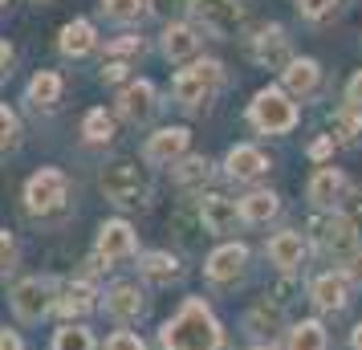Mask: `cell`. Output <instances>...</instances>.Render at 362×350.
Instances as JSON below:
<instances>
[{
  "mask_svg": "<svg viewBox=\"0 0 362 350\" xmlns=\"http://www.w3.org/2000/svg\"><path fill=\"white\" fill-rule=\"evenodd\" d=\"M159 342H163V350H216L220 346V322L199 298H187L180 314L159 330Z\"/></svg>",
  "mask_w": 362,
  "mask_h": 350,
  "instance_id": "1",
  "label": "cell"
},
{
  "mask_svg": "<svg viewBox=\"0 0 362 350\" xmlns=\"http://www.w3.org/2000/svg\"><path fill=\"white\" fill-rule=\"evenodd\" d=\"M102 192H106V200L122 204V208H139V204L151 200V175L147 167L131 163V159H115V163L102 167Z\"/></svg>",
  "mask_w": 362,
  "mask_h": 350,
  "instance_id": "2",
  "label": "cell"
},
{
  "mask_svg": "<svg viewBox=\"0 0 362 350\" xmlns=\"http://www.w3.org/2000/svg\"><path fill=\"white\" fill-rule=\"evenodd\" d=\"M220 82H224V66L220 62H196V66H187L175 74L171 94H175V102H180L183 110H204L216 98Z\"/></svg>",
  "mask_w": 362,
  "mask_h": 350,
  "instance_id": "3",
  "label": "cell"
},
{
  "mask_svg": "<svg viewBox=\"0 0 362 350\" xmlns=\"http://www.w3.org/2000/svg\"><path fill=\"white\" fill-rule=\"evenodd\" d=\"M248 118H252V127L264 134H285L297 127V106L289 102V94L285 90H277V86H264L261 94L252 98V106H248Z\"/></svg>",
  "mask_w": 362,
  "mask_h": 350,
  "instance_id": "4",
  "label": "cell"
},
{
  "mask_svg": "<svg viewBox=\"0 0 362 350\" xmlns=\"http://www.w3.org/2000/svg\"><path fill=\"white\" fill-rule=\"evenodd\" d=\"M66 175L62 171H53V167H41L33 180L25 184V204H29V212H53V208H62L66 204Z\"/></svg>",
  "mask_w": 362,
  "mask_h": 350,
  "instance_id": "5",
  "label": "cell"
},
{
  "mask_svg": "<svg viewBox=\"0 0 362 350\" xmlns=\"http://www.w3.org/2000/svg\"><path fill=\"white\" fill-rule=\"evenodd\" d=\"M192 13L196 21L216 37H228L240 29V21H245V8H240V0H192Z\"/></svg>",
  "mask_w": 362,
  "mask_h": 350,
  "instance_id": "6",
  "label": "cell"
},
{
  "mask_svg": "<svg viewBox=\"0 0 362 350\" xmlns=\"http://www.w3.org/2000/svg\"><path fill=\"white\" fill-rule=\"evenodd\" d=\"M252 57H257L264 69H285V66H289V62H293V49H289L285 29H281V25L261 29V33L252 37Z\"/></svg>",
  "mask_w": 362,
  "mask_h": 350,
  "instance_id": "7",
  "label": "cell"
},
{
  "mask_svg": "<svg viewBox=\"0 0 362 350\" xmlns=\"http://www.w3.org/2000/svg\"><path fill=\"white\" fill-rule=\"evenodd\" d=\"M49 298H53V285L41 281V277H29V281H21L13 289V310L25 322H37V317L49 310Z\"/></svg>",
  "mask_w": 362,
  "mask_h": 350,
  "instance_id": "8",
  "label": "cell"
},
{
  "mask_svg": "<svg viewBox=\"0 0 362 350\" xmlns=\"http://www.w3.org/2000/svg\"><path fill=\"white\" fill-rule=\"evenodd\" d=\"M134 252V228L127 220H110V224H102L98 233V261H122V257H131Z\"/></svg>",
  "mask_w": 362,
  "mask_h": 350,
  "instance_id": "9",
  "label": "cell"
},
{
  "mask_svg": "<svg viewBox=\"0 0 362 350\" xmlns=\"http://www.w3.org/2000/svg\"><path fill=\"white\" fill-rule=\"evenodd\" d=\"M322 245H326V252H334V261H350L358 252V233L346 216H329L322 224Z\"/></svg>",
  "mask_w": 362,
  "mask_h": 350,
  "instance_id": "10",
  "label": "cell"
},
{
  "mask_svg": "<svg viewBox=\"0 0 362 350\" xmlns=\"http://www.w3.org/2000/svg\"><path fill=\"white\" fill-rule=\"evenodd\" d=\"M199 220H204L208 233H232L240 224V208L228 196H204L199 200Z\"/></svg>",
  "mask_w": 362,
  "mask_h": 350,
  "instance_id": "11",
  "label": "cell"
},
{
  "mask_svg": "<svg viewBox=\"0 0 362 350\" xmlns=\"http://www.w3.org/2000/svg\"><path fill=\"white\" fill-rule=\"evenodd\" d=\"M118 115L127 122H147L155 115V86L151 82H131L118 94Z\"/></svg>",
  "mask_w": 362,
  "mask_h": 350,
  "instance_id": "12",
  "label": "cell"
},
{
  "mask_svg": "<svg viewBox=\"0 0 362 350\" xmlns=\"http://www.w3.org/2000/svg\"><path fill=\"white\" fill-rule=\"evenodd\" d=\"M183 151H187V131L183 127H167V131L151 134L143 155H147V163H175Z\"/></svg>",
  "mask_w": 362,
  "mask_h": 350,
  "instance_id": "13",
  "label": "cell"
},
{
  "mask_svg": "<svg viewBox=\"0 0 362 350\" xmlns=\"http://www.w3.org/2000/svg\"><path fill=\"white\" fill-rule=\"evenodd\" d=\"M245 261H248V252L245 245H224V249H216L212 257H208V277L212 281H236L240 273H245Z\"/></svg>",
  "mask_w": 362,
  "mask_h": 350,
  "instance_id": "14",
  "label": "cell"
},
{
  "mask_svg": "<svg viewBox=\"0 0 362 350\" xmlns=\"http://www.w3.org/2000/svg\"><path fill=\"white\" fill-rule=\"evenodd\" d=\"M281 78H285V90H289L293 98H305V94H313V86L322 78V66H317L313 57H293L289 66L281 69Z\"/></svg>",
  "mask_w": 362,
  "mask_h": 350,
  "instance_id": "15",
  "label": "cell"
},
{
  "mask_svg": "<svg viewBox=\"0 0 362 350\" xmlns=\"http://www.w3.org/2000/svg\"><path fill=\"white\" fill-rule=\"evenodd\" d=\"M224 167H228L232 180H257V175H264L269 171V159H264L257 147H248V143H240V147L228 151V159H224Z\"/></svg>",
  "mask_w": 362,
  "mask_h": 350,
  "instance_id": "16",
  "label": "cell"
},
{
  "mask_svg": "<svg viewBox=\"0 0 362 350\" xmlns=\"http://www.w3.org/2000/svg\"><path fill=\"white\" fill-rule=\"evenodd\" d=\"M199 53V29L192 25H167L163 29V57L167 62H187Z\"/></svg>",
  "mask_w": 362,
  "mask_h": 350,
  "instance_id": "17",
  "label": "cell"
},
{
  "mask_svg": "<svg viewBox=\"0 0 362 350\" xmlns=\"http://www.w3.org/2000/svg\"><path fill=\"white\" fill-rule=\"evenodd\" d=\"M269 261L277 269H297L301 261H305V240H301V233H277L273 240H269Z\"/></svg>",
  "mask_w": 362,
  "mask_h": 350,
  "instance_id": "18",
  "label": "cell"
},
{
  "mask_svg": "<svg viewBox=\"0 0 362 350\" xmlns=\"http://www.w3.org/2000/svg\"><path fill=\"white\" fill-rule=\"evenodd\" d=\"M342 187H346L342 171H338V167H322V171H313L310 187H305V196H310L317 208H329V204L342 196Z\"/></svg>",
  "mask_w": 362,
  "mask_h": 350,
  "instance_id": "19",
  "label": "cell"
},
{
  "mask_svg": "<svg viewBox=\"0 0 362 350\" xmlns=\"http://www.w3.org/2000/svg\"><path fill=\"white\" fill-rule=\"evenodd\" d=\"M106 314L118 317V322L139 317V314H143V293H139L134 285H115V289L106 293Z\"/></svg>",
  "mask_w": 362,
  "mask_h": 350,
  "instance_id": "20",
  "label": "cell"
},
{
  "mask_svg": "<svg viewBox=\"0 0 362 350\" xmlns=\"http://www.w3.org/2000/svg\"><path fill=\"white\" fill-rule=\"evenodd\" d=\"M346 293H350V281L342 273H326L313 281V305H322V310H342Z\"/></svg>",
  "mask_w": 362,
  "mask_h": 350,
  "instance_id": "21",
  "label": "cell"
},
{
  "mask_svg": "<svg viewBox=\"0 0 362 350\" xmlns=\"http://www.w3.org/2000/svg\"><path fill=\"white\" fill-rule=\"evenodd\" d=\"M94 41L98 37H94V25L90 21H69L66 29H62V41L57 45H62L66 57H86V53L94 49Z\"/></svg>",
  "mask_w": 362,
  "mask_h": 350,
  "instance_id": "22",
  "label": "cell"
},
{
  "mask_svg": "<svg viewBox=\"0 0 362 350\" xmlns=\"http://www.w3.org/2000/svg\"><path fill=\"white\" fill-rule=\"evenodd\" d=\"M277 212H281V200L273 192H248L245 200H240V220H248V224H264Z\"/></svg>",
  "mask_w": 362,
  "mask_h": 350,
  "instance_id": "23",
  "label": "cell"
},
{
  "mask_svg": "<svg viewBox=\"0 0 362 350\" xmlns=\"http://www.w3.org/2000/svg\"><path fill=\"white\" fill-rule=\"evenodd\" d=\"M90 310H94V289L86 281L69 285L66 293L57 298V314H66V317H82V314H90Z\"/></svg>",
  "mask_w": 362,
  "mask_h": 350,
  "instance_id": "24",
  "label": "cell"
},
{
  "mask_svg": "<svg viewBox=\"0 0 362 350\" xmlns=\"http://www.w3.org/2000/svg\"><path fill=\"white\" fill-rule=\"evenodd\" d=\"M139 269H143V277H147V281H159V285H167V281H175V277H180V261H175L171 252H147Z\"/></svg>",
  "mask_w": 362,
  "mask_h": 350,
  "instance_id": "25",
  "label": "cell"
},
{
  "mask_svg": "<svg viewBox=\"0 0 362 350\" xmlns=\"http://www.w3.org/2000/svg\"><path fill=\"white\" fill-rule=\"evenodd\" d=\"M57 98H62V78H57L53 69L33 74V82H29V102H33V106H53Z\"/></svg>",
  "mask_w": 362,
  "mask_h": 350,
  "instance_id": "26",
  "label": "cell"
},
{
  "mask_svg": "<svg viewBox=\"0 0 362 350\" xmlns=\"http://www.w3.org/2000/svg\"><path fill=\"white\" fill-rule=\"evenodd\" d=\"M289 350H326V326L322 322H297L289 330Z\"/></svg>",
  "mask_w": 362,
  "mask_h": 350,
  "instance_id": "27",
  "label": "cell"
},
{
  "mask_svg": "<svg viewBox=\"0 0 362 350\" xmlns=\"http://www.w3.org/2000/svg\"><path fill=\"white\" fill-rule=\"evenodd\" d=\"M281 326V305H269V301H261V305H252L245 317V330L248 334H273Z\"/></svg>",
  "mask_w": 362,
  "mask_h": 350,
  "instance_id": "28",
  "label": "cell"
},
{
  "mask_svg": "<svg viewBox=\"0 0 362 350\" xmlns=\"http://www.w3.org/2000/svg\"><path fill=\"white\" fill-rule=\"evenodd\" d=\"M102 17L118 21V25L143 21L147 17V0H102Z\"/></svg>",
  "mask_w": 362,
  "mask_h": 350,
  "instance_id": "29",
  "label": "cell"
},
{
  "mask_svg": "<svg viewBox=\"0 0 362 350\" xmlns=\"http://www.w3.org/2000/svg\"><path fill=\"white\" fill-rule=\"evenodd\" d=\"M82 134H86V143H110L115 139V118L106 110H90L82 118Z\"/></svg>",
  "mask_w": 362,
  "mask_h": 350,
  "instance_id": "30",
  "label": "cell"
},
{
  "mask_svg": "<svg viewBox=\"0 0 362 350\" xmlns=\"http://www.w3.org/2000/svg\"><path fill=\"white\" fill-rule=\"evenodd\" d=\"M208 175H212V163H208L204 155H192V159H183V163L175 167V180H180V187L208 184Z\"/></svg>",
  "mask_w": 362,
  "mask_h": 350,
  "instance_id": "31",
  "label": "cell"
},
{
  "mask_svg": "<svg viewBox=\"0 0 362 350\" xmlns=\"http://www.w3.org/2000/svg\"><path fill=\"white\" fill-rule=\"evenodd\" d=\"M334 131H338V139H346V143L362 139V106H350V102H346L342 110L334 115Z\"/></svg>",
  "mask_w": 362,
  "mask_h": 350,
  "instance_id": "32",
  "label": "cell"
},
{
  "mask_svg": "<svg viewBox=\"0 0 362 350\" xmlns=\"http://www.w3.org/2000/svg\"><path fill=\"white\" fill-rule=\"evenodd\" d=\"M53 350H94V338L82 326H66L53 334Z\"/></svg>",
  "mask_w": 362,
  "mask_h": 350,
  "instance_id": "33",
  "label": "cell"
},
{
  "mask_svg": "<svg viewBox=\"0 0 362 350\" xmlns=\"http://www.w3.org/2000/svg\"><path fill=\"white\" fill-rule=\"evenodd\" d=\"M106 350H143V338L131 334V330H118V334L106 338Z\"/></svg>",
  "mask_w": 362,
  "mask_h": 350,
  "instance_id": "34",
  "label": "cell"
},
{
  "mask_svg": "<svg viewBox=\"0 0 362 350\" xmlns=\"http://www.w3.org/2000/svg\"><path fill=\"white\" fill-rule=\"evenodd\" d=\"M13 139H17V115L8 106H0V151L8 147Z\"/></svg>",
  "mask_w": 362,
  "mask_h": 350,
  "instance_id": "35",
  "label": "cell"
},
{
  "mask_svg": "<svg viewBox=\"0 0 362 350\" xmlns=\"http://www.w3.org/2000/svg\"><path fill=\"white\" fill-rule=\"evenodd\" d=\"M338 0H297V8H301V17H310V21H317V17H326L329 8H334Z\"/></svg>",
  "mask_w": 362,
  "mask_h": 350,
  "instance_id": "36",
  "label": "cell"
},
{
  "mask_svg": "<svg viewBox=\"0 0 362 350\" xmlns=\"http://www.w3.org/2000/svg\"><path fill=\"white\" fill-rule=\"evenodd\" d=\"M13 265H17V245L8 233H0V273H8Z\"/></svg>",
  "mask_w": 362,
  "mask_h": 350,
  "instance_id": "37",
  "label": "cell"
},
{
  "mask_svg": "<svg viewBox=\"0 0 362 350\" xmlns=\"http://www.w3.org/2000/svg\"><path fill=\"white\" fill-rule=\"evenodd\" d=\"M139 49H143V37H118V41L106 45V53H139Z\"/></svg>",
  "mask_w": 362,
  "mask_h": 350,
  "instance_id": "38",
  "label": "cell"
},
{
  "mask_svg": "<svg viewBox=\"0 0 362 350\" xmlns=\"http://www.w3.org/2000/svg\"><path fill=\"white\" fill-rule=\"evenodd\" d=\"M346 98H350V106H362V69L350 78V86H346Z\"/></svg>",
  "mask_w": 362,
  "mask_h": 350,
  "instance_id": "39",
  "label": "cell"
},
{
  "mask_svg": "<svg viewBox=\"0 0 362 350\" xmlns=\"http://www.w3.org/2000/svg\"><path fill=\"white\" fill-rule=\"evenodd\" d=\"M329 151H334V134H329V139H317V143L310 147V155H313V159H326Z\"/></svg>",
  "mask_w": 362,
  "mask_h": 350,
  "instance_id": "40",
  "label": "cell"
},
{
  "mask_svg": "<svg viewBox=\"0 0 362 350\" xmlns=\"http://www.w3.org/2000/svg\"><path fill=\"white\" fill-rule=\"evenodd\" d=\"M0 350H25V346H21V338L13 330H0Z\"/></svg>",
  "mask_w": 362,
  "mask_h": 350,
  "instance_id": "41",
  "label": "cell"
},
{
  "mask_svg": "<svg viewBox=\"0 0 362 350\" xmlns=\"http://www.w3.org/2000/svg\"><path fill=\"white\" fill-rule=\"evenodd\" d=\"M8 62H13V49H8V45H4V41H0V78H4V74H8Z\"/></svg>",
  "mask_w": 362,
  "mask_h": 350,
  "instance_id": "42",
  "label": "cell"
},
{
  "mask_svg": "<svg viewBox=\"0 0 362 350\" xmlns=\"http://www.w3.org/2000/svg\"><path fill=\"white\" fill-rule=\"evenodd\" d=\"M350 346H354V350H362V322L354 326V334H350Z\"/></svg>",
  "mask_w": 362,
  "mask_h": 350,
  "instance_id": "43",
  "label": "cell"
},
{
  "mask_svg": "<svg viewBox=\"0 0 362 350\" xmlns=\"http://www.w3.org/2000/svg\"><path fill=\"white\" fill-rule=\"evenodd\" d=\"M33 4H53V0H33Z\"/></svg>",
  "mask_w": 362,
  "mask_h": 350,
  "instance_id": "44",
  "label": "cell"
},
{
  "mask_svg": "<svg viewBox=\"0 0 362 350\" xmlns=\"http://www.w3.org/2000/svg\"><path fill=\"white\" fill-rule=\"evenodd\" d=\"M257 350H273V346H257Z\"/></svg>",
  "mask_w": 362,
  "mask_h": 350,
  "instance_id": "45",
  "label": "cell"
},
{
  "mask_svg": "<svg viewBox=\"0 0 362 350\" xmlns=\"http://www.w3.org/2000/svg\"><path fill=\"white\" fill-rule=\"evenodd\" d=\"M0 4H8V0H0Z\"/></svg>",
  "mask_w": 362,
  "mask_h": 350,
  "instance_id": "46",
  "label": "cell"
}]
</instances>
